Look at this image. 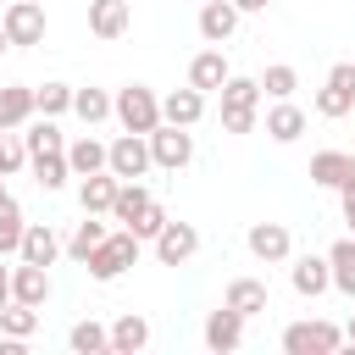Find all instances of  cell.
<instances>
[{
    "label": "cell",
    "mask_w": 355,
    "mask_h": 355,
    "mask_svg": "<svg viewBox=\"0 0 355 355\" xmlns=\"http://www.w3.org/2000/svg\"><path fill=\"white\" fill-rule=\"evenodd\" d=\"M67 344H72L78 355H100V349H111V327H100V322H78V327L67 333Z\"/></svg>",
    "instance_id": "33"
},
{
    "label": "cell",
    "mask_w": 355,
    "mask_h": 355,
    "mask_svg": "<svg viewBox=\"0 0 355 355\" xmlns=\"http://www.w3.org/2000/svg\"><path fill=\"white\" fill-rule=\"evenodd\" d=\"M266 133H272L277 144H294V139L305 133V111H300V105H288V100H277V105L266 111Z\"/></svg>",
    "instance_id": "25"
},
{
    "label": "cell",
    "mask_w": 355,
    "mask_h": 355,
    "mask_svg": "<svg viewBox=\"0 0 355 355\" xmlns=\"http://www.w3.org/2000/svg\"><path fill=\"white\" fill-rule=\"evenodd\" d=\"M28 116H33V89H28V83H6V89H0V133L22 128Z\"/></svg>",
    "instance_id": "19"
},
{
    "label": "cell",
    "mask_w": 355,
    "mask_h": 355,
    "mask_svg": "<svg viewBox=\"0 0 355 355\" xmlns=\"http://www.w3.org/2000/svg\"><path fill=\"white\" fill-rule=\"evenodd\" d=\"M233 72H227V55L222 50H200L194 61H189V83L200 89V94H211V89H222Z\"/></svg>",
    "instance_id": "17"
},
{
    "label": "cell",
    "mask_w": 355,
    "mask_h": 355,
    "mask_svg": "<svg viewBox=\"0 0 355 355\" xmlns=\"http://www.w3.org/2000/svg\"><path fill=\"white\" fill-rule=\"evenodd\" d=\"M239 6L233 0H200V33L211 39V44H227L233 39V28H239Z\"/></svg>",
    "instance_id": "12"
},
{
    "label": "cell",
    "mask_w": 355,
    "mask_h": 355,
    "mask_svg": "<svg viewBox=\"0 0 355 355\" xmlns=\"http://www.w3.org/2000/svg\"><path fill=\"white\" fill-rule=\"evenodd\" d=\"M222 305H233V311H239V316L250 322L255 311H266V283H261V277H233V283H227V300H222Z\"/></svg>",
    "instance_id": "21"
},
{
    "label": "cell",
    "mask_w": 355,
    "mask_h": 355,
    "mask_svg": "<svg viewBox=\"0 0 355 355\" xmlns=\"http://www.w3.org/2000/svg\"><path fill=\"white\" fill-rule=\"evenodd\" d=\"M11 300H22V305H44V300H50V266H33V261L11 266Z\"/></svg>",
    "instance_id": "13"
},
{
    "label": "cell",
    "mask_w": 355,
    "mask_h": 355,
    "mask_svg": "<svg viewBox=\"0 0 355 355\" xmlns=\"http://www.w3.org/2000/svg\"><path fill=\"white\" fill-rule=\"evenodd\" d=\"M144 344H150V322H144V316L128 311V316L111 322V349H116V355H139Z\"/></svg>",
    "instance_id": "22"
},
{
    "label": "cell",
    "mask_w": 355,
    "mask_h": 355,
    "mask_svg": "<svg viewBox=\"0 0 355 355\" xmlns=\"http://www.w3.org/2000/svg\"><path fill=\"white\" fill-rule=\"evenodd\" d=\"M150 205V189L139 183V178H128V183H116V200H111V216L128 227V222H139V211Z\"/></svg>",
    "instance_id": "27"
},
{
    "label": "cell",
    "mask_w": 355,
    "mask_h": 355,
    "mask_svg": "<svg viewBox=\"0 0 355 355\" xmlns=\"http://www.w3.org/2000/svg\"><path fill=\"white\" fill-rule=\"evenodd\" d=\"M100 239H105V222H94V216L83 211V222H78V227H72V239H67V255H72V261H83Z\"/></svg>",
    "instance_id": "34"
},
{
    "label": "cell",
    "mask_w": 355,
    "mask_h": 355,
    "mask_svg": "<svg viewBox=\"0 0 355 355\" xmlns=\"http://www.w3.org/2000/svg\"><path fill=\"white\" fill-rule=\"evenodd\" d=\"M239 344H244V316H239L233 305L211 311V316H205V349L227 355V349H239Z\"/></svg>",
    "instance_id": "11"
},
{
    "label": "cell",
    "mask_w": 355,
    "mask_h": 355,
    "mask_svg": "<svg viewBox=\"0 0 355 355\" xmlns=\"http://www.w3.org/2000/svg\"><path fill=\"white\" fill-rule=\"evenodd\" d=\"M261 89H266L272 100H288V94L300 89V72H294L288 61H277V67H266V78H261Z\"/></svg>",
    "instance_id": "36"
},
{
    "label": "cell",
    "mask_w": 355,
    "mask_h": 355,
    "mask_svg": "<svg viewBox=\"0 0 355 355\" xmlns=\"http://www.w3.org/2000/svg\"><path fill=\"white\" fill-rule=\"evenodd\" d=\"M255 128V111H222V133H250Z\"/></svg>",
    "instance_id": "39"
},
{
    "label": "cell",
    "mask_w": 355,
    "mask_h": 355,
    "mask_svg": "<svg viewBox=\"0 0 355 355\" xmlns=\"http://www.w3.org/2000/svg\"><path fill=\"white\" fill-rule=\"evenodd\" d=\"M133 261H139V239H133L128 227H122V233H105V239L83 255V266H89V277H94V283H116Z\"/></svg>",
    "instance_id": "1"
},
{
    "label": "cell",
    "mask_w": 355,
    "mask_h": 355,
    "mask_svg": "<svg viewBox=\"0 0 355 355\" xmlns=\"http://www.w3.org/2000/svg\"><path fill=\"white\" fill-rule=\"evenodd\" d=\"M344 344V327H333V322H294V327H283V349L288 355H333Z\"/></svg>",
    "instance_id": "5"
},
{
    "label": "cell",
    "mask_w": 355,
    "mask_h": 355,
    "mask_svg": "<svg viewBox=\"0 0 355 355\" xmlns=\"http://www.w3.org/2000/svg\"><path fill=\"white\" fill-rule=\"evenodd\" d=\"M6 50H11V39H6V28H0V55H6Z\"/></svg>",
    "instance_id": "44"
},
{
    "label": "cell",
    "mask_w": 355,
    "mask_h": 355,
    "mask_svg": "<svg viewBox=\"0 0 355 355\" xmlns=\"http://www.w3.org/2000/svg\"><path fill=\"white\" fill-rule=\"evenodd\" d=\"M150 166H155V161H150V139H144V133H122L116 144H105V172H111V178L128 183V178H144Z\"/></svg>",
    "instance_id": "4"
},
{
    "label": "cell",
    "mask_w": 355,
    "mask_h": 355,
    "mask_svg": "<svg viewBox=\"0 0 355 355\" xmlns=\"http://www.w3.org/2000/svg\"><path fill=\"white\" fill-rule=\"evenodd\" d=\"M33 111H39V116H61V111H72V89H67V83H44V89H33Z\"/></svg>",
    "instance_id": "35"
},
{
    "label": "cell",
    "mask_w": 355,
    "mask_h": 355,
    "mask_svg": "<svg viewBox=\"0 0 355 355\" xmlns=\"http://www.w3.org/2000/svg\"><path fill=\"white\" fill-rule=\"evenodd\" d=\"M0 28H6L11 44H39L44 39V6L39 0H11L6 17H0Z\"/></svg>",
    "instance_id": "7"
},
{
    "label": "cell",
    "mask_w": 355,
    "mask_h": 355,
    "mask_svg": "<svg viewBox=\"0 0 355 355\" xmlns=\"http://www.w3.org/2000/svg\"><path fill=\"white\" fill-rule=\"evenodd\" d=\"M116 183H122V178H111V172H89V178L78 183V205H83L89 216L111 211V200H116Z\"/></svg>",
    "instance_id": "18"
},
{
    "label": "cell",
    "mask_w": 355,
    "mask_h": 355,
    "mask_svg": "<svg viewBox=\"0 0 355 355\" xmlns=\"http://www.w3.org/2000/svg\"><path fill=\"white\" fill-rule=\"evenodd\" d=\"M22 205L11 200V194H0V255H17V244H22Z\"/></svg>",
    "instance_id": "30"
},
{
    "label": "cell",
    "mask_w": 355,
    "mask_h": 355,
    "mask_svg": "<svg viewBox=\"0 0 355 355\" xmlns=\"http://www.w3.org/2000/svg\"><path fill=\"white\" fill-rule=\"evenodd\" d=\"M205 116V94L189 83V89H172L166 100H161V122H178V128H194Z\"/></svg>",
    "instance_id": "14"
},
{
    "label": "cell",
    "mask_w": 355,
    "mask_h": 355,
    "mask_svg": "<svg viewBox=\"0 0 355 355\" xmlns=\"http://www.w3.org/2000/svg\"><path fill=\"white\" fill-rule=\"evenodd\" d=\"M233 6H239V11H266L272 0H233Z\"/></svg>",
    "instance_id": "41"
},
{
    "label": "cell",
    "mask_w": 355,
    "mask_h": 355,
    "mask_svg": "<svg viewBox=\"0 0 355 355\" xmlns=\"http://www.w3.org/2000/svg\"><path fill=\"white\" fill-rule=\"evenodd\" d=\"M67 166H72V178H89V172H105V144L83 133L78 144H67Z\"/></svg>",
    "instance_id": "26"
},
{
    "label": "cell",
    "mask_w": 355,
    "mask_h": 355,
    "mask_svg": "<svg viewBox=\"0 0 355 355\" xmlns=\"http://www.w3.org/2000/svg\"><path fill=\"white\" fill-rule=\"evenodd\" d=\"M28 161H33V183H39L44 194H55V189L72 178V166H67V150H61V155H28Z\"/></svg>",
    "instance_id": "29"
},
{
    "label": "cell",
    "mask_w": 355,
    "mask_h": 355,
    "mask_svg": "<svg viewBox=\"0 0 355 355\" xmlns=\"http://www.w3.org/2000/svg\"><path fill=\"white\" fill-rule=\"evenodd\" d=\"M22 150H28V155H61V150H67V139H61L55 116H39V122L28 128V139H22Z\"/></svg>",
    "instance_id": "28"
},
{
    "label": "cell",
    "mask_w": 355,
    "mask_h": 355,
    "mask_svg": "<svg viewBox=\"0 0 355 355\" xmlns=\"http://www.w3.org/2000/svg\"><path fill=\"white\" fill-rule=\"evenodd\" d=\"M111 116H116L128 133H150V128L161 122V100H155V89H144V83H128V89L111 100Z\"/></svg>",
    "instance_id": "2"
},
{
    "label": "cell",
    "mask_w": 355,
    "mask_h": 355,
    "mask_svg": "<svg viewBox=\"0 0 355 355\" xmlns=\"http://www.w3.org/2000/svg\"><path fill=\"white\" fill-rule=\"evenodd\" d=\"M344 338H349V344H355V316H349V327H344Z\"/></svg>",
    "instance_id": "43"
},
{
    "label": "cell",
    "mask_w": 355,
    "mask_h": 355,
    "mask_svg": "<svg viewBox=\"0 0 355 355\" xmlns=\"http://www.w3.org/2000/svg\"><path fill=\"white\" fill-rule=\"evenodd\" d=\"M261 105V83L255 78H227L222 83V111H255Z\"/></svg>",
    "instance_id": "31"
},
{
    "label": "cell",
    "mask_w": 355,
    "mask_h": 355,
    "mask_svg": "<svg viewBox=\"0 0 355 355\" xmlns=\"http://www.w3.org/2000/svg\"><path fill=\"white\" fill-rule=\"evenodd\" d=\"M72 111L94 128V122H105V116H111V94H105V89H72Z\"/></svg>",
    "instance_id": "32"
},
{
    "label": "cell",
    "mask_w": 355,
    "mask_h": 355,
    "mask_svg": "<svg viewBox=\"0 0 355 355\" xmlns=\"http://www.w3.org/2000/svg\"><path fill=\"white\" fill-rule=\"evenodd\" d=\"M288 250H294V239H288L283 222H255V227H250V255H255V261L277 266V261H288Z\"/></svg>",
    "instance_id": "9"
},
{
    "label": "cell",
    "mask_w": 355,
    "mask_h": 355,
    "mask_svg": "<svg viewBox=\"0 0 355 355\" xmlns=\"http://www.w3.org/2000/svg\"><path fill=\"white\" fill-rule=\"evenodd\" d=\"M144 139H150V161L166 166V172H178V166L194 161V139H189V128H178V122H155Z\"/></svg>",
    "instance_id": "3"
},
{
    "label": "cell",
    "mask_w": 355,
    "mask_h": 355,
    "mask_svg": "<svg viewBox=\"0 0 355 355\" xmlns=\"http://www.w3.org/2000/svg\"><path fill=\"white\" fill-rule=\"evenodd\" d=\"M17 255H22V261H33V266H55V255H61V233H55L50 222H28V227H22V244H17Z\"/></svg>",
    "instance_id": "10"
},
{
    "label": "cell",
    "mask_w": 355,
    "mask_h": 355,
    "mask_svg": "<svg viewBox=\"0 0 355 355\" xmlns=\"http://www.w3.org/2000/svg\"><path fill=\"white\" fill-rule=\"evenodd\" d=\"M194 250H200L194 222H172V216H166V227L155 233V261H161V266H183Z\"/></svg>",
    "instance_id": "8"
},
{
    "label": "cell",
    "mask_w": 355,
    "mask_h": 355,
    "mask_svg": "<svg viewBox=\"0 0 355 355\" xmlns=\"http://www.w3.org/2000/svg\"><path fill=\"white\" fill-rule=\"evenodd\" d=\"M288 277H294V294H305V300H316V294H327V288H333V272H327V255H300Z\"/></svg>",
    "instance_id": "15"
},
{
    "label": "cell",
    "mask_w": 355,
    "mask_h": 355,
    "mask_svg": "<svg viewBox=\"0 0 355 355\" xmlns=\"http://www.w3.org/2000/svg\"><path fill=\"white\" fill-rule=\"evenodd\" d=\"M89 33L94 39H122L128 33V0H89Z\"/></svg>",
    "instance_id": "16"
},
{
    "label": "cell",
    "mask_w": 355,
    "mask_h": 355,
    "mask_svg": "<svg viewBox=\"0 0 355 355\" xmlns=\"http://www.w3.org/2000/svg\"><path fill=\"white\" fill-rule=\"evenodd\" d=\"M0 333H6V338H22V344H28V338L39 333V305L6 300V305H0Z\"/></svg>",
    "instance_id": "23"
},
{
    "label": "cell",
    "mask_w": 355,
    "mask_h": 355,
    "mask_svg": "<svg viewBox=\"0 0 355 355\" xmlns=\"http://www.w3.org/2000/svg\"><path fill=\"white\" fill-rule=\"evenodd\" d=\"M344 222H349V233H355V200H349V205H344Z\"/></svg>",
    "instance_id": "42"
},
{
    "label": "cell",
    "mask_w": 355,
    "mask_h": 355,
    "mask_svg": "<svg viewBox=\"0 0 355 355\" xmlns=\"http://www.w3.org/2000/svg\"><path fill=\"white\" fill-rule=\"evenodd\" d=\"M161 227H166V211H161L155 200H150V205L139 211V222H128V233H133V239H155Z\"/></svg>",
    "instance_id": "37"
},
{
    "label": "cell",
    "mask_w": 355,
    "mask_h": 355,
    "mask_svg": "<svg viewBox=\"0 0 355 355\" xmlns=\"http://www.w3.org/2000/svg\"><path fill=\"white\" fill-rule=\"evenodd\" d=\"M327 272H333V288L355 300V233H349V239H338V244L327 250Z\"/></svg>",
    "instance_id": "24"
},
{
    "label": "cell",
    "mask_w": 355,
    "mask_h": 355,
    "mask_svg": "<svg viewBox=\"0 0 355 355\" xmlns=\"http://www.w3.org/2000/svg\"><path fill=\"white\" fill-rule=\"evenodd\" d=\"M349 166H355V155H344V150H316V155H311V183L338 189V183L349 178Z\"/></svg>",
    "instance_id": "20"
},
{
    "label": "cell",
    "mask_w": 355,
    "mask_h": 355,
    "mask_svg": "<svg viewBox=\"0 0 355 355\" xmlns=\"http://www.w3.org/2000/svg\"><path fill=\"white\" fill-rule=\"evenodd\" d=\"M0 194H6V183H0Z\"/></svg>",
    "instance_id": "45"
},
{
    "label": "cell",
    "mask_w": 355,
    "mask_h": 355,
    "mask_svg": "<svg viewBox=\"0 0 355 355\" xmlns=\"http://www.w3.org/2000/svg\"><path fill=\"white\" fill-rule=\"evenodd\" d=\"M355 111V61H338L316 94V116H349Z\"/></svg>",
    "instance_id": "6"
},
{
    "label": "cell",
    "mask_w": 355,
    "mask_h": 355,
    "mask_svg": "<svg viewBox=\"0 0 355 355\" xmlns=\"http://www.w3.org/2000/svg\"><path fill=\"white\" fill-rule=\"evenodd\" d=\"M22 161H28V150H22V144H11V139H0V178H6V172H17Z\"/></svg>",
    "instance_id": "38"
},
{
    "label": "cell",
    "mask_w": 355,
    "mask_h": 355,
    "mask_svg": "<svg viewBox=\"0 0 355 355\" xmlns=\"http://www.w3.org/2000/svg\"><path fill=\"white\" fill-rule=\"evenodd\" d=\"M11 300V266H6V255H0V305Z\"/></svg>",
    "instance_id": "40"
}]
</instances>
